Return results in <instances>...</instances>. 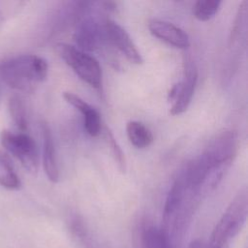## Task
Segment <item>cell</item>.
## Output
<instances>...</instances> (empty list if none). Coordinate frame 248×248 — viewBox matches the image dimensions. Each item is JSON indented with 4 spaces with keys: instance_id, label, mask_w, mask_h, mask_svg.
<instances>
[{
    "instance_id": "6da1fadb",
    "label": "cell",
    "mask_w": 248,
    "mask_h": 248,
    "mask_svg": "<svg viewBox=\"0 0 248 248\" xmlns=\"http://www.w3.org/2000/svg\"><path fill=\"white\" fill-rule=\"evenodd\" d=\"M46 59L35 54H20L0 62V79L17 91L31 93L47 76Z\"/></svg>"
},
{
    "instance_id": "7a4b0ae2",
    "label": "cell",
    "mask_w": 248,
    "mask_h": 248,
    "mask_svg": "<svg viewBox=\"0 0 248 248\" xmlns=\"http://www.w3.org/2000/svg\"><path fill=\"white\" fill-rule=\"evenodd\" d=\"M248 213L246 190L240 191L232 201L213 229L207 248H230L231 241L243 228Z\"/></svg>"
},
{
    "instance_id": "3957f363",
    "label": "cell",
    "mask_w": 248,
    "mask_h": 248,
    "mask_svg": "<svg viewBox=\"0 0 248 248\" xmlns=\"http://www.w3.org/2000/svg\"><path fill=\"white\" fill-rule=\"evenodd\" d=\"M237 148V136L233 131L225 130L209 142L205 150L201 154L204 161L208 164L211 172H213L212 182L215 186L223 175V171L227 169Z\"/></svg>"
},
{
    "instance_id": "277c9868",
    "label": "cell",
    "mask_w": 248,
    "mask_h": 248,
    "mask_svg": "<svg viewBox=\"0 0 248 248\" xmlns=\"http://www.w3.org/2000/svg\"><path fill=\"white\" fill-rule=\"evenodd\" d=\"M55 48L60 57L79 78L97 90L102 88V70L95 57L65 43L57 44Z\"/></svg>"
},
{
    "instance_id": "5b68a950",
    "label": "cell",
    "mask_w": 248,
    "mask_h": 248,
    "mask_svg": "<svg viewBox=\"0 0 248 248\" xmlns=\"http://www.w3.org/2000/svg\"><path fill=\"white\" fill-rule=\"evenodd\" d=\"M1 144L16 158L22 167L31 173L38 170L39 155L35 140L24 132H11L4 130L0 136Z\"/></svg>"
},
{
    "instance_id": "8992f818",
    "label": "cell",
    "mask_w": 248,
    "mask_h": 248,
    "mask_svg": "<svg viewBox=\"0 0 248 248\" xmlns=\"http://www.w3.org/2000/svg\"><path fill=\"white\" fill-rule=\"evenodd\" d=\"M105 36L108 42L113 45L128 61L140 65L143 62L142 56L127 31L110 18L104 20Z\"/></svg>"
},
{
    "instance_id": "52a82bcc",
    "label": "cell",
    "mask_w": 248,
    "mask_h": 248,
    "mask_svg": "<svg viewBox=\"0 0 248 248\" xmlns=\"http://www.w3.org/2000/svg\"><path fill=\"white\" fill-rule=\"evenodd\" d=\"M75 41L82 51H94L99 48L106 39L104 22L101 24L94 17L82 19L75 32Z\"/></svg>"
},
{
    "instance_id": "ba28073f",
    "label": "cell",
    "mask_w": 248,
    "mask_h": 248,
    "mask_svg": "<svg viewBox=\"0 0 248 248\" xmlns=\"http://www.w3.org/2000/svg\"><path fill=\"white\" fill-rule=\"evenodd\" d=\"M197 80L198 71L196 65L192 61L188 62L184 70V78L178 82V91L170 107V114L179 115L188 108L194 95Z\"/></svg>"
},
{
    "instance_id": "9c48e42d",
    "label": "cell",
    "mask_w": 248,
    "mask_h": 248,
    "mask_svg": "<svg viewBox=\"0 0 248 248\" xmlns=\"http://www.w3.org/2000/svg\"><path fill=\"white\" fill-rule=\"evenodd\" d=\"M148 29L154 37L176 48L186 49L190 46L188 34L170 22L154 18L148 22Z\"/></svg>"
},
{
    "instance_id": "30bf717a",
    "label": "cell",
    "mask_w": 248,
    "mask_h": 248,
    "mask_svg": "<svg viewBox=\"0 0 248 248\" xmlns=\"http://www.w3.org/2000/svg\"><path fill=\"white\" fill-rule=\"evenodd\" d=\"M135 248H172V246L162 228L144 224L137 231Z\"/></svg>"
},
{
    "instance_id": "8fae6325",
    "label": "cell",
    "mask_w": 248,
    "mask_h": 248,
    "mask_svg": "<svg viewBox=\"0 0 248 248\" xmlns=\"http://www.w3.org/2000/svg\"><path fill=\"white\" fill-rule=\"evenodd\" d=\"M42 137H43V165L47 178L56 183L59 180V170L56 160V153L54 148L53 138L51 130L46 123H42Z\"/></svg>"
},
{
    "instance_id": "7c38bea8",
    "label": "cell",
    "mask_w": 248,
    "mask_h": 248,
    "mask_svg": "<svg viewBox=\"0 0 248 248\" xmlns=\"http://www.w3.org/2000/svg\"><path fill=\"white\" fill-rule=\"evenodd\" d=\"M127 137L130 142L137 148L148 147L153 141L150 130L140 121H130L126 125Z\"/></svg>"
},
{
    "instance_id": "4fadbf2b",
    "label": "cell",
    "mask_w": 248,
    "mask_h": 248,
    "mask_svg": "<svg viewBox=\"0 0 248 248\" xmlns=\"http://www.w3.org/2000/svg\"><path fill=\"white\" fill-rule=\"evenodd\" d=\"M0 185L9 190L20 187V180L8 155L0 150Z\"/></svg>"
},
{
    "instance_id": "5bb4252c",
    "label": "cell",
    "mask_w": 248,
    "mask_h": 248,
    "mask_svg": "<svg viewBox=\"0 0 248 248\" xmlns=\"http://www.w3.org/2000/svg\"><path fill=\"white\" fill-rule=\"evenodd\" d=\"M8 108H9L10 116L14 124L16 126V128L20 132L25 133L28 127V120H27L26 108L21 98L16 95L12 96L9 100Z\"/></svg>"
},
{
    "instance_id": "9a60e30c",
    "label": "cell",
    "mask_w": 248,
    "mask_h": 248,
    "mask_svg": "<svg viewBox=\"0 0 248 248\" xmlns=\"http://www.w3.org/2000/svg\"><path fill=\"white\" fill-rule=\"evenodd\" d=\"M104 139L106 143L108 144L111 156L118 168V170L121 172H125L126 169H127V164H126V158H125V154L122 151L120 145L118 144L117 140H115L113 134L111 133V131L109 130L108 127L105 126L104 127Z\"/></svg>"
},
{
    "instance_id": "2e32d148",
    "label": "cell",
    "mask_w": 248,
    "mask_h": 248,
    "mask_svg": "<svg viewBox=\"0 0 248 248\" xmlns=\"http://www.w3.org/2000/svg\"><path fill=\"white\" fill-rule=\"evenodd\" d=\"M221 2L217 0H200L193 7L194 16L200 21H206L212 18L218 12Z\"/></svg>"
},
{
    "instance_id": "e0dca14e",
    "label": "cell",
    "mask_w": 248,
    "mask_h": 248,
    "mask_svg": "<svg viewBox=\"0 0 248 248\" xmlns=\"http://www.w3.org/2000/svg\"><path fill=\"white\" fill-rule=\"evenodd\" d=\"M83 116V126L86 133L91 137H97L102 131L101 115L92 106H89L81 112Z\"/></svg>"
},
{
    "instance_id": "ac0fdd59",
    "label": "cell",
    "mask_w": 248,
    "mask_h": 248,
    "mask_svg": "<svg viewBox=\"0 0 248 248\" xmlns=\"http://www.w3.org/2000/svg\"><path fill=\"white\" fill-rule=\"evenodd\" d=\"M247 6H248V3L247 1L244 0L240 3L238 7L236 16L234 18V21L232 23V27L230 33V38H229L230 46H232L239 39L241 32L244 30V27L247 21Z\"/></svg>"
},
{
    "instance_id": "d6986e66",
    "label": "cell",
    "mask_w": 248,
    "mask_h": 248,
    "mask_svg": "<svg viewBox=\"0 0 248 248\" xmlns=\"http://www.w3.org/2000/svg\"><path fill=\"white\" fill-rule=\"evenodd\" d=\"M63 98L68 104H70L71 106L76 108L80 112H82L84 109H86L90 106L88 103H86L79 96H78V95H76L72 92H68V91L64 92L63 93Z\"/></svg>"
},
{
    "instance_id": "ffe728a7",
    "label": "cell",
    "mask_w": 248,
    "mask_h": 248,
    "mask_svg": "<svg viewBox=\"0 0 248 248\" xmlns=\"http://www.w3.org/2000/svg\"><path fill=\"white\" fill-rule=\"evenodd\" d=\"M188 248H204V247H203L202 243L200 240H194L190 243Z\"/></svg>"
}]
</instances>
